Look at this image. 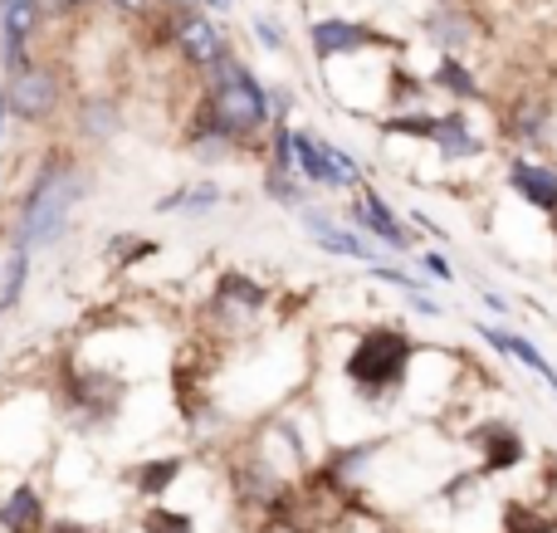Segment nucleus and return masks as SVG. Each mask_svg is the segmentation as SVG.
<instances>
[{"instance_id": "nucleus-1", "label": "nucleus", "mask_w": 557, "mask_h": 533, "mask_svg": "<svg viewBox=\"0 0 557 533\" xmlns=\"http://www.w3.org/2000/svg\"><path fill=\"white\" fill-rule=\"evenodd\" d=\"M78 196H84V172H78V162L64 152H49L25 186V201H20V215H15V240L10 245H25V250H49V245H59L69 235V225H74Z\"/></svg>"}, {"instance_id": "nucleus-2", "label": "nucleus", "mask_w": 557, "mask_h": 533, "mask_svg": "<svg viewBox=\"0 0 557 533\" xmlns=\"http://www.w3.org/2000/svg\"><path fill=\"white\" fill-rule=\"evenodd\" d=\"M201 98H206V108H211V117L240 147H250L260 133H270V84H264L235 49L206 74Z\"/></svg>"}, {"instance_id": "nucleus-3", "label": "nucleus", "mask_w": 557, "mask_h": 533, "mask_svg": "<svg viewBox=\"0 0 557 533\" xmlns=\"http://www.w3.org/2000/svg\"><path fill=\"white\" fill-rule=\"evenodd\" d=\"M411 358H416V338L406 329H367L347 352L343 372L362 397H382V392H396L406 382Z\"/></svg>"}, {"instance_id": "nucleus-4", "label": "nucleus", "mask_w": 557, "mask_h": 533, "mask_svg": "<svg viewBox=\"0 0 557 533\" xmlns=\"http://www.w3.org/2000/svg\"><path fill=\"white\" fill-rule=\"evenodd\" d=\"M308 49H313L318 64H337V59H357V54H401V39L386 35V29L367 25V20H347V15H323L308 25Z\"/></svg>"}, {"instance_id": "nucleus-5", "label": "nucleus", "mask_w": 557, "mask_h": 533, "mask_svg": "<svg viewBox=\"0 0 557 533\" xmlns=\"http://www.w3.org/2000/svg\"><path fill=\"white\" fill-rule=\"evenodd\" d=\"M5 94H10V117L25 127H39L64 103V78H59L54 64H39L35 59V64H25L20 74L5 78Z\"/></svg>"}, {"instance_id": "nucleus-6", "label": "nucleus", "mask_w": 557, "mask_h": 533, "mask_svg": "<svg viewBox=\"0 0 557 533\" xmlns=\"http://www.w3.org/2000/svg\"><path fill=\"white\" fill-rule=\"evenodd\" d=\"M172 49L182 54L186 69L211 74V69L231 54V39L221 35V25H215L206 10H172Z\"/></svg>"}, {"instance_id": "nucleus-7", "label": "nucleus", "mask_w": 557, "mask_h": 533, "mask_svg": "<svg viewBox=\"0 0 557 533\" xmlns=\"http://www.w3.org/2000/svg\"><path fill=\"white\" fill-rule=\"evenodd\" d=\"M39 25H45V0H0V69H5V78L35 64Z\"/></svg>"}, {"instance_id": "nucleus-8", "label": "nucleus", "mask_w": 557, "mask_h": 533, "mask_svg": "<svg viewBox=\"0 0 557 533\" xmlns=\"http://www.w3.org/2000/svg\"><path fill=\"white\" fill-rule=\"evenodd\" d=\"M347 221L357 225V231L367 235V240H382L386 250H396V255H406L411 250V231H406L401 225V215L392 211V206H386V196L382 191H372V186H357V196L352 201H347Z\"/></svg>"}, {"instance_id": "nucleus-9", "label": "nucleus", "mask_w": 557, "mask_h": 533, "mask_svg": "<svg viewBox=\"0 0 557 533\" xmlns=\"http://www.w3.org/2000/svg\"><path fill=\"white\" fill-rule=\"evenodd\" d=\"M298 221H304V231L313 235L318 250L343 255V260H357V264H376V260H382V250H376V245H367L362 231H347V225H337V215L318 211V206H304V211H298Z\"/></svg>"}, {"instance_id": "nucleus-10", "label": "nucleus", "mask_w": 557, "mask_h": 533, "mask_svg": "<svg viewBox=\"0 0 557 533\" xmlns=\"http://www.w3.org/2000/svg\"><path fill=\"white\" fill-rule=\"evenodd\" d=\"M421 29L435 45V54H465V49L474 45V35H480V25L470 20V10H465L460 0H435L421 15Z\"/></svg>"}, {"instance_id": "nucleus-11", "label": "nucleus", "mask_w": 557, "mask_h": 533, "mask_svg": "<svg viewBox=\"0 0 557 533\" xmlns=\"http://www.w3.org/2000/svg\"><path fill=\"white\" fill-rule=\"evenodd\" d=\"M470 446L480 450L484 475H504V470H519L523 456H529V441L509 426V421H484V426L470 431Z\"/></svg>"}, {"instance_id": "nucleus-12", "label": "nucleus", "mask_w": 557, "mask_h": 533, "mask_svg": "<svg viewBox=\"0 0 557 533\" xmlns=\"http://www.w3.org/2000/svg\"><path fill=\"white\" fill-rule=\"evenodd\" d=\"M504 182H509V191L519 196L523 206H533L539 215L557 211V166L533 162V157H513L509 172H504Z\"/></svg>"}, {"instance_id": "nucleus-13", "label": "nucleus", "mask_w": 557, "mask_h": 533, "mask_svg": "<svg viewBox=\"0 0 557 533\" xmlns=\"http://www.w3.org/2000/svg\"><path fill=\"white\" fill-rule=\"evenodd\" d=\"M435 152L441 162H470V157H484V137L470 127V113L465 108H445L441 123H435Z\"/></svg>"}, {"instance_id": "nucleus-14", "label": "nucleus", "mask_w": 557, "mask_h": 533, "mask_svg": "<svg viewBox=\"0 0 557 533\" xmlns=\"http://www.w3.org/2000/svg\"><path fill=\"white\" fill-rule=\"evenodd\" d=\"M431 88L455 98V103H484V88H480V78H474V69L465 64V54H435Z\"/></svg>"}, {"instance_id": "nucleus-15", "label": "nucleus", "mask_w": 557, "mask_h": 533, "mask_svg": "<svg viewBox=\"0 0 557 533\" xmlns=\"http://www.w3.org/2000/svg\"><path fill=\"white\" fill-rule=\"evenodd\" d=\"M0 529L5 533H39L45 529V499L35 485H15L0 499Z\"/></svg>"}, {"instance_id": "nucleus-16", "label": "nucleus", "mask_w": 557, "mask_h": 533, "mask_svg": "<svg viewBox=\"0 0 557 533\" xmlns=\"http://www.w3.org/2000/svg\"><path fill=\"white\" fill-rule=\"evenodd\" d=\"M215 303H221V309H240V313H260L264 303H270V289L240 270H225L221 280H215Z\"/></svg>"}, {"instance_id": "nucleus-17", "label": "nucleus", "mask_w": 557, "mask_h": 533, "mask_svg": "<svg viewBox=\"0 0 557 533\" xmlns=\"http://www.w3.org/2000/svg\"><path fill=\"white\" fill-rule=\"evenodd\" d=\"M225 201V191L215 182H191V186H176V191H166L162 201L152 206V211L172 215V211H186V215H211L215 206Z\"/></svg>"}, {"instance_id": "nucleus-18", "label": "nucleus", "mask_w": 557, "mask_h": 533, "mask_svg": "<svg viewBox=\"0 0 557 533\" xmlns=\"http://www.w3.org/2000/svg\"><path fill=\"white\" fill-rule=\"evenodd\" d=\"M117 127H123V113H117L113 94H98V98H84V103H78V137L103 142V137L117 133Z\"/></svg>"}, {"instance_id": "nucleus-19", "label": "nucleus", "mask_w": 557, "mask_h": 533, "mask_svg": "<svg viewBox=\"0 0 557 533\" xmlns=\"http://www.w3.org/2000/svg\"><path fill=\"white\" fill-rule=\"evenodd\" d=\"M182 470H186L182 456H162V460H147V466H137L127 480H133L137 495H152L157 499V495H166V489L176 485V475H182Z\"/></svg>"}, {"instance_id": "nucleus-20", "label": "nucleus", "mask_w": 557, "mask_h": 533, "mask_svg": "<svg viewBox=\"0 0 557 533\" xmlns=\"http://www.w3.org/2000/svg\"><path fill=\"white\" fill-rule=\"evenodd\" d=\"M435 123H441V113H431V108H406V113H386L382 133L386 137H416V142H435Z\"/></svg>"}, {"instance_id": "nucleus-21", "label": "nucleus", "mask_w": 557, "mask_h": 533, "mask_svg": "<svg viewBox=\"0 0 557 533\" xmlns=\"http://www.w3.org/2000/svg\"><path fill=\"white\" fill-rule=\"evenodd\" d=\"M264 196L284 211H304L308 206V182L298 172H284V166H264Z\"/></svg>"}, {"instance_id": "nucleus-22", "label": "nucleus", "mask_w": 557, "mask_h": 533, "mask_svg": "<svg viewBox=\"0 0 557 533\" xmlns=\"http://www.w3.org/2000/svg\"><path fill=\"white\" fill-rule=\"evenodd\" d=\"M25 284H29V250H25V245H10L5 274H0V313L15 309L20 294H25Z\"/></svg>"}, {"instance_id": "nucleus-23", "label": "nucleus", "mask_w": 557, "mask_h": 533, "mask_svg": "<svg viewBox=\"0 0 557 533\" xmlns=\"http://www.w3.org/2000/svg\"><path fill=\"white\" fill-rule=\"evenodd\" d=\"M509 133L519 137L523 147H543V142H548V108L533 103V98H529V103H519V108H513Z\"/></svg>"}, {"instance_id": "nucleus-24", "label": "nucleus", "mask_w": 557, "mask_h": 533, "mask_svg": "<svg viewBox=\"0 0 557 533\" xmlns=\"http://www.w3.org/2000/svg\"><path fill=\"white\" fill-rule=\"evenodd\" d=\"M504 533H557V519L539 515L533 505L509 499V505H504Z\"/></svg>"}, {"instance_id": "nucleus-25", "label": "nucleus", "mask_w": 557, "mask_h": 533, "mask_svg": "<svg viewBox=\"0 0 557 533\" xmlns=\"http://www.w3.org/2000/svg\"><path fill=\"white\" fill-rule=\"evenodd\" d=\"M240 495H245V499H260V505H278L284 485H278L274 470H264V466H245V470H240Z\"/></svg>"}, {"instance_id": "nucleus-26", "label": "nucleus", "mask_w": 557, "mask_h": 533, "mask_svg": "<svg viewBox=\"0 0 557 533\" xmlns=\"http://www.w3.org/2000/svg\"><path fill=\"white\" fill-rule=\"evenodd\" d=\"M147 255H157V240H147V235H113L108 240V260L113 264H137Z\"/></svg>"}, {"instance_id": "nucleus-27", "label": "nucleus", "mask_w": 557, "mask_h": 533, "mask_svg": "<svg viewBox=\"0 0 557 533\" xmlns=\"http://www.w3.org/2000/svg\"><path fill=\"white\" fill-rule=\"evenodd\" d=\"M143 533H196V519L182 509H147L143 515Z\"/></svg>"}, {"instance_id": "nucleus-28", "label": "nucleus", "mask_w": 557, "mask_h": 533, "mask_svg": "<svg viewBox=\"0 0 557 533\" xmlns=\"http://www.w3.org/2000/svg\"><path fill=\"white\" fill-rule=\"evenodd\" d=\"M250 29H255V39H260V45H264V54H284V49H288L284 29H278L270 15H255V20H250Z\"/></svg>"}, {"instance_id": "nucleus-29", "label": "nucleus", "mask_w": 557, "mask_h": 533, "mask_svg": "<svg viewBox=\"0 0 557 533\" xmlns=\"http://www.w3.org/2000/svg\"><path fill=\"white\" fill-rule=\"evenodd\" d=\"M421 264H425V274H435V280H445V284L455 280V264L445 260L441 250H425V255H421Z\"/></svg>"}, {"instance_id": "nucleus-30", "label": "nucleus", "mask_w": 557, "mask_h": 533, "mask_svg": "<svg viewBox=\"0 0 557 533\" xmlns=\"http://www.w3.org/2000/svg\"><path fill=\"white\" fill-rule=\"evenodd\" d=\"M108 5H113L117 15H127V20H143L147 10H152V5H162V0H108Z\"/></svg>"}, {"instance_id": "nucleus-31", "label": "nucleus", "mask_w": 557, "mask_h": 533, "mask_svg": "<svg viewBox=\"0 0 557 533\" xmlns=\"http://www.w3.org/2000/svg\"><path fill=\"white\" fill-rule=\"evenodd\" d=\"M39 533H88L84 524H74V519H54V524H45Z\"/></svg>"}, {"instance_id": "nucleus-32", "label": "nucleus", "mask_w": 557, "mask_h": 533, "mask_svg": "<svg viewBox=\"0 0 557 533\" xmlns=\"http://www.w3.org/2000/svg\"><path fill=\"white\" fill-rule=\"evenodd\" d=\"M5 123H10V94H5V78H0V142H5Z\"/></svg>"}, {"instance_id": "nucleus-33", "label": "nucleus", "mask_w": 557, "mask_h": 533, "mask_svg": "<svg viewBox=\"0 0 557 533\" xmlns=\"http://www.w3.org/2000/svg\"><path fill=\"white\" fill-rule=\"evenodd\" d=\"M88 5H103V0H69V10H74V15H78V10H88Z\"/></svg>"}, {"instance_id": "nucleus-34", "label": "nucleus", "mask_w": 557, "mask_h": 533, "mask_svg": "<svg viewBox=\"0 0 557 533\" xmlns=\"http://www.w3.org/2000/svg\"><path fill=\"white\" fill-rule=\"evenodd\" d=\"M553 240H557V211H553Z\"/></svg>"}]
</instances>
